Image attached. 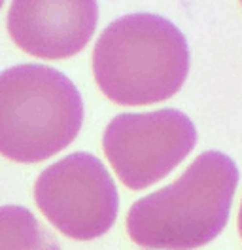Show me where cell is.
I'll return each mask as SVG.
<instances>
[{"mask_svg":"<svg viewBox=\"0 0 242 250\" xmlns=\"http://www.w3.org/2000/svg\"><path fill=\"white\" fill-rule=\"evenodd\" d=\"M239 184V167L222 152H204L168 186L138 199L127 231L151 250H193L225 228Z\"/></svg>","mask_w":242,"mask_h":250,"instance_id":"cell-1","label":"cell"},{"mask_svg":"<svg viewBox=\"0 0 242 250\" xmlns=\"http://www.w3.org/2000/svg\"><path fill=\"white\" fill-rule=\"evenodd\" d=\"M189 72V47L174 23L155 14L116 19L93 49L101 91L121 106L153 104L180 91Z\"/></svg>","mask_w":242,"mask_h":250,"instance_id":"cell-2","label":"cell"},{"mask_svg":"<svg viewBox=\"0 0 242 250\" xmlns=\"http://www.w3.org/2000/svg\"><path fill=\"white\" fill-rule=\"evenodd\" d=\"M83 103L74 83L44 64L0 72V154L38 163L59 154L80 133Z\"/></svg>","mask_w":242,"mask_h":250,"instance_id":"cell-3","label":"cell"},{"mask_svg":"<svg viewBox=\"0 0 242 250\" xmlns=\"http://www.w3.org/2000/svg\"><path fill=\"white\" fill-rule=\"evenodd\" d=\"M34 201L53 228L78 241L104 235L120 208L110 172L101 159L83 152L49 165L34 184Z\"/></svg>","mask_w":242,"mask_h":250,"instance_id":"cell-4","label":"cell"},{"mask_svg":"<svg viewBox=\"0 0 242 250\" xmlns=\"http://www.w3.org/2000/svg\"><path fill=\"white\" fill-rule=\"evenodd\" d=\"M197 129L180 110L120 114L104 131L102 148L121 182L144 189L165 178L195 148Z\"/></svg>","mask_w":242,"mask_h":250,"instance_id":"cell-5","label":"cell"},{"mask_svg":"<svg viewBox=\"0 0 242 250\" xmlns=\"http://www.w3.org/2000/svg\"><path fill=\"white\" fill-rule=\"evenodd\" d=\"M99 19L97 4L76 2H14L8 12V32L29 55L66 59L91 40Z\"/></svg>","mask_w":242,"mask_h":250,"instance_id":"cell-6","label":"cell"},{"mask_svg":"<svg viewBox=\"0 0 242 250\" xmlns=\"http://www.w3.org/2000/svg\"><path fill=\"white\" fill-rule=\"evenodd\" d=\"M0 250H60L57 239L25 207H0Z\"/></svg>","mask_w":242,"mask_h":250,"instance_id":"cell-7","label":"cell"},{"mask_svg":"<svg viewBox=\"0 0 242 250\" xmlns=\"http://www.w3.org/2000/svg\"><path fill=\"white\" fill-rule=\"evenodd\" d=\"M239 231L242 237V201H241V210H239Z\"/></svg>","mask_w":242,"mask_h":250,"instance_id":"cell-8","label":"cell"}]
</instances>
